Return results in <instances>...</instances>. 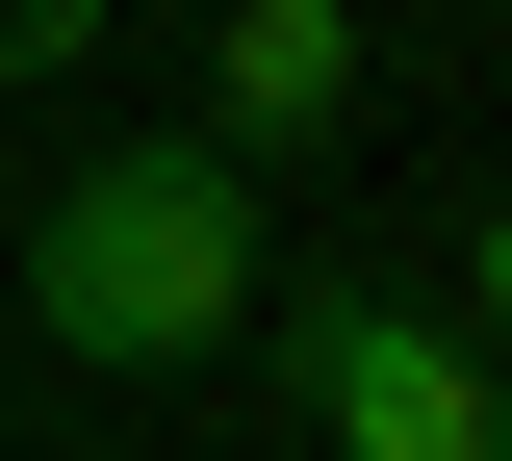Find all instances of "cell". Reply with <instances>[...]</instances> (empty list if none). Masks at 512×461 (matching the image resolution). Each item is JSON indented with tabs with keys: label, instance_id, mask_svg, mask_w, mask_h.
Wrapping results in <instances>:
<instances>
[{
	"label": "cell",
	"instance_id": "cell-4",
	"mask_svg": "<svg viewBox=\"0 0 512 461\" xmlns=\"http://www.w3.org/2000/svg\"><path fill=\"white\" fill-rule=\"evenodd\" d=\"M461 359H487V385H512V180L461 205Z\"/></svg>",
	"mask_w": 512,
	"mask_h": 461
},
{
	"label": "cell",
	"instance_id": "cell-2",
	"mask_svg": "<svg viewBox=\"0 0 512 461\" xmlns=\"http://www.w3.org/2000/svg\"><path fill=\"white\" fill-rule=\"evenodd\" d=\"M256 385L308 410L333 461H512V385L461 359V308H410V282H359V257L256 308Z\"/></svg>",
	"mask_w": 512,
	"mask_h": 461
},
{
	"label": "cell",
	"instance_id": "cell-1",
	"mask_svg": "<svg viewBox=\"0 0 512 461\" xmlns=\"http://www.w3.org/2000/svg\"><path fill=\"white\" fill-rule=\"evenodd\" d=\"M0 282H26V359H77V385H205V359H256V180L205 129H128L26 205Z\"/></svg>",
	"mask_w": 512,
	"mask_h": 461
},
{
	"label": "cell",
	"instance_id": "cell-3",
	"mask_svg": "<svg viewBox=\"0 0 512 461\" xmlns=\"http://www.w3.org/2000/svg\"><path fill=\"white\" fill-rule=\"evenodd\" d=\"M333 129H359V0H205V154L308 180Z\"/></svg>",
	"mask_w": 512,
	"mask_h": 461
},
{
	"label": "cell",
	"instance_id": "cell-5",
	"mask_svg": "<svg viewBox=\"0 0 512 461\" xmlns=\"http://www.w3.org/2000/svg\"><path fill=\"white\" fill-rule=\"evenodd\" d=\"M103 52V0H0V77H77Z\"/></svg>",
	"mask_w": 512,
	"mask_h": 461
}]
</instances>
